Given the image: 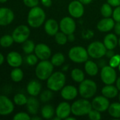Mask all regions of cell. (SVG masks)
<instances>
[{"label":"cell","mask_w":120,"mask_h":120,"mask_svg":"<svg viewBox=\"0 0 120 120\" xmlns=\"http://www.w3.org/2000/svg\"><path fill=\"white\" fill-rule=\"evenodd\" d=\"M45 19L46 14L45 11L39 6H35L31 8L29 11L27 20L30 27L33 28H37L45 23Z\"/></svg>","instance_id":"cell-1"},{"label":"cell","mask_w":120,"mask_h":120,"mask_svg":"<svg viewBox=\"0 0 120 120\" xmlns=\"http://www.w3.org/2000/svg\"><path fill=\"white\" fill-rule=\"evenodd\" d=\"M92 109L93 107L91 103L88 101V99L83 98L75 101L71 104V113L76 117L88 115Z\"/></svg>","instance_id":"cell-2"},{"label":"cell","mask_w":120,"mask_h":120,"mask_svg":"<svg viewBox=\"0 0 120 120\" xmlns=\"http://www.w3.org/2000/svg\"><path fill=\"white\" fill-rule=\"evenodd\" d=\"M66 80V76L62 72H54L47 79V86L52 91H59L65 86Z\"/></svg>","instance_id":"cell-3"},{"label":"cell","mask_w":120,"mask_h":120,"mask_svg":"<svg viewBox=\"0 0 120 120\" xmlns=\"http://www.w3.org/2000/svg\"><path fill=\"white\" fill-rule=\"evenodd\" d=\"M78 90L79 94L82 98L90 99L95 95L98 90V86L93 80L85 79L83 82L79 83Z\"/></svg>","instance_id":"cell-4"},{"label":"cell","mask_w":120,"mask_h":120,"mask_svg":"<svg viewBox=\"0 0 120 120\" xmlns=\"http://www.w3.org/2000/svg\"><path fill=\"white\" fill-rule=\"evenodd\" d=\"M54 65L52 62L48 60H41L38 63L35 68V75L40 80H47L53 73Z\"/></svg>","instance_id":"cell-5"},{"label":"cell","mask_w":120,"mask_h":120,"mask_svg":"<svg viewBox=\"0 0 120 120\" xmlns=\"http://www.w3.org/2000/svg\"><path fill=\"white\" fill-rule=\"evenodd\" d=\"M69 59L76 63H85L88 60V53L87 49L81 46H75L71 48L68 53Z\"/></svg>","instance_id":"cell-6"},{"label":"cell","mask_w":120,"mask_h":120,"mask_svg":"<svg viewBox=\"0 0 120 120\" xmlns=\"http://www.w3.org/2000/svg\"><path fill=\"white\" fill-rule=\"evenodd\" d=\"M107 49L103 42L95 41L91 42L87 48V51L90 57L94 59H100L105 56Z\"/></svg>","instance_id":"cell-7"},{"label":"cell","mask_w":120,"mask_h":120,"mask_svg":"<svg viewBox=\"0 0 120 120\" xmlns=\"http://www.w3.org/2000/svg\"><path fill=\"white\" fill-rule=\"evenodd\" d=\"M100 75L102 82L105 85L115 84L117 79L116 70L114 68L111 67L110 65H105L103 68H102Z\"/></svg>","instance_id":"cell-8"},{"label":"cell","mask_w":120,"mask_h":120,"mask_svg":"<svg viewBox=\"0 0 120 120\" xmlns=\"http://www.w3.org/2000/svg\"><path fill=\"white\" fill-rule=\"evenodd\" d=\"M30 34V28L25 25H21L18 26L13 30L12 33V37L16 43L21 44L28 39Z\"/></svg>","instance_id":"cell-9"},{"label":"cell","mask_w":120,"mask_h":120,"mask_svg":"<svg viewBox=\"0 0 120 120\" xmlns=\"http://www.w3.org/2000/svg\"><path fill=\"white\" fill-rule=\"evenodd\" d=\"M76 29V23L72 17L65 16L59 22V30L61 32L69 35L74 33Z\"/></svg>","instance_id":"cell-10"},{"label":"cell","mask_w":120,"mask_h":120,"mask_svg":"<svg viewBox=\"0 0 120 120\" xmlns=\"http://www.w3.org/2000/svg\"><path fill=\"white\" fill-rule=\"evenodd\" d=\"M68 11L72 18H80L83 15L85 12L84 4L79 0H74L69 3L68 6Z\"/></svg>","instance_id":"cell-11"},{"label":"cell","mask_w":120,"mask_h":120,"mask_svg":"<svg viewBox=\"0 0 120 120\" xmlns=\"http://www.w3.org/2000/svg\"><path fill=\"white\" fill-rule=\"evenodd\" d=\"M91 104H92L93 109H95L100 112L107 111L110 105L109 99L103 95L95 96L93 99Z\"/></svg>","instance_id":"cell-12"},{"label":"cell","mask_w":120,"mask_h":120,"mask_svg":"<svg viewBox=\"0 0 120 120\" xmlns=\"http://www.w3.org/2000/svg\"><path fill=\"white\" fill-rule=\"evenodd\" d=\"M35 54L40 60H48L52 56V50L50 46L45 44L40 43L35 45Z\"/></svg>","instance_id":"cell-13"},{"label":"cell","mask_w":120,"mask_h":120,"mask_svg":"<svg viewBox=\"0 0 120 120\" xmlns=\"http://www.w3.org/2000/svg\"><path fill=\"white\" fill-rule=\"evenodd\" d=\"M14 110V104L6 96H0V115H10Z\"/></svg>","instance_id":"cell-14"},{"label":"cell","mask_w":120,"mask_h":120,"mask_svg":"<svg viewBox=\"0 0 120 120\" xmlns=\"http://www.w3.org/2000/svg\"><path fill=\"white\" fill-rule=\"evenodd\" d=\"M71 113V105L64 101L59 103L55 108V115L60 120H66Z\"/></svg>","instance_id":"cell-15"},{"label":"cell","mask_w":120,"mask_h":120,"mask_svg":"<svg viewBox=\"0 0 120 120\" xmlns=\"http://www.w3.org/2000/svg\"><path fill=\"white\" fill-rule=\"evenodd\" d=\"M79 94V90L73 85H66L60 90L62 98L66 101L74 100Z\"/></svg>","instance_id":"cell-16"},{"label":"cell","mask_w":120,"mask_h":120,"mask_svg":"<svg viewBox=\"0 0 120 120\" xmlns=\"http://www.w3.org/2000/svg\"><path fill=\"white\" fill-rule=\"evenodd\" d=\"M14 19L13 12L8 8H0V26H6Z\"/></svg>","instance_id":"cell-17"},{"label":"cell","mask_w":120,"mask_h":120,"mask_svg":"<svg viewBox=\"0 0 120 120\" xmlns=\"http://www.w3.org/2000/svg\"><path fill=\"white\" fill-rule=\"evenodd\" d=\"M115 20L110 18H103L97 24V29L101 32H109L114 29L115 25Z\"/></svg>","instance_id":"cell-18"},{"label":"cell","mask_w":120,"mask_h":120,"mask_svg":"<svg viewBox=\"0 0 120 120\" xmlns=\"http://www.w3.org/2000/svg\"><path fill=\"white\" fill-rule=\"evenodd\" d=\"M44 30L49 36H54L59 30V23L53 18L47 20L44 23Z\"/></svg>","instance_id":"cell-19"},{"label":"cell","mask_w":120,"mask_h":120,"mask_svg":"<svg viewBox=\"0 0 120 120\" xmlns=\"http://www.w3.org/2000/svg\"><path fill=\"white\" fill-rule=\"evenodd\" d=\"M8 64L13 68H18L22 65L23 58L21 55L16 51L10 52L6 57Z\"/></svg>","instance_id":"cell-20"},{"label":"cell","mask_w":120,"mask_h":120,"mask_svg":"<svg viewBox=\"0 0 120 120\" xmlns=\"http://www.w3.org/2000/svg\"><path fill=\"white\" fill-rule=\"evenodd\" d=\"M119 39L117 35L114 33H108L105 35L103 39V44L107 49L114 50L118 45Z\"/></svg>","instance_id":"cell-21"},{"label":"cell","mask_w":120,"mask_h":120,"mask_svg":"<svg viewBox=\"0 0 120 120\" xmlns=\"http://www.w3.org/2000/svg\"><path fill=\"white\" fill-rule=\"evenodd\" d=\"M42 90V84L37 80H31L27 85V92L31 96H38Z\"/></svg>","instance_id":"cell-22"},{"label":"cell","mask_w":120,"mask_h":120,"mask_svg":"<svg viewBox=\"0 0 120 120\" xmlns=\"http://www.w3.org/2000/svg\"><path fill=\"white\" fill-rule=\"evenodd\" d=\"M26 108L29 114L36 115L40 109V102L35 96H31L28 98Z\"/></svg>","instance_id":"cell-23"},{"label":"cell","mask_w":120,"mask_h":120,"mask_svg":"<svg viewBox=\"0 0 120 120\" xmlns=\"http://www.w3.org/2000/svg\"><path fill=\"white\" fill-rule=\"evenodd\" d=\"M119 91H120L117 87L113 84H106L101 90L102 95L108 99H112L118 96Z\"/></svg>","instance_id":"cell-24"},{"label":"cell","mask_w":120,"mask_h":120,"mask_svg":"<svg viewBox=\"0 0 120 120\" xmlns=\"http://www.w3.org/2000/svg\"><path fill=\"white\" fill-rule=\"evenodd\" d=\"M84 69H85L86 73L91 77H95V75H97L99 71L98 65L94 61L90 60H88L86 62H85Z\"/></svg>","instance_id":"cell-25"},{"label":"cell","mask_w":120,"mask_h":120,"mask_svg":"<svg viewBox=\"0 0 120 120\" xmlns=\"http://www.w3.org/2000/svg\"><path fill=\"white\" fill-rule=\"evenodd\" d=\"M55 109L51 105H45L41 109V115L45 120H50L54 117Z\"/></svg>","instance_id":"cell-26"},{"label":"cell","mask_w":120,"mask_h":120,"mask_svg":"<svg viewBox=\"0 0 120 120\" xmlns=\"http://www.w3.org/2000/svg\"><path fill=\"white\" fill-rule=\"evenodd\" d=\"M108 113L109 115L115 118V119H120V103L115 102L110 105L108 108Z\"/></svg>","instance_id":"cell-27"},{"label":"cell","mask_w":120,"mask_h":120,"mask_svg":"<svg viewBox=\"0 0 120 120\" xmlns=\"http://www.w3.org/2000/svg\"><path fill=\"white\" fill-rule=\"evenodd\" d=\"M71 77L75 82L81 83L85 79V73L79 68H74L71 72Z\"/></svg>","instance_id":"cell-28"},{"label":"cell","mask_w":120,"mask_h":120,"mask_svg":"<svg viewBox=\"0 0 120 120\" xmlns=\"http://www.w3.org/2000/svg\"><path fill=\"white\" fill-rule=\"evenodd\" d=\"M50 61L52 62V65L54 67H59V66H62L64 63V62H65V56L62 53L58 52V53H54L52 56Z\"/></svg>","instance_id":"cell-29"},{"label":"cell","mask_w":120,"mask_h":120,"mask_svg":"<svg viewBox=\"0 0 120 120\" xmlns=\"http://www.w3.org/2000/svg\"><path fill=\"white\" fill-rule=\"evenodd\" d=\"M100 13L103 18H110L112 16V13H113L112 6L108 2L103 4L100 8Z\"/></svg>","instance_id":"cell-30"},{"label":"cell","mask_w":120,"mask_h":120,"mask_svg":"<svg viewBox=\"0 0 120 120\" xmlns=\"http://www.w3.org/2000/svg\"><path fill=\"white\" fill-rule=\"evenodd\" d=\"M23 72L18 68H14L11 72V78L14 82H19L23 78Z\"/></svg>","instance_id":"cell-31"},{"label":"cell","mask_w":120,"mask_h":120,"mask_svg":"<svg viewBox=\"0 0 120 120\" xmlns=\"http://www.w3.org/2000/svg\"><path fill=\"white\" fill-rule=\"evenodd\" d=\"M35 45L32 40L27 39L25 41H24L23 43L22 49H23V51H24V53L26 54L32 53L35 51Z\"/></svg>","instance_id":"cell-32"},{"label":"cell","mask_w":120,"mask_h":120,"mask_svg":"<svg viewBox=\"0 0 120 120\" xmlns=\"http://www.w3.org/2000/svg\"><path fill=\"white\" fill-rule=\"evenodd\" d=\"M54 37L55 42L59 45H65L68 41L67 34L62 32H58Z\"/></svg>","instance_id":"cell-33"},{"label":"cell","mask_w":120,"mask_h":120,"mask_svg":"<svg viewBox=\"0 0 120 120\" xmlns=\"http://www.w3.org/2000/svg\"><path fill=\"white\" fill-rule=\"evenodd\" d=\"M13 42H14V40H13L12 35L5 34L3 37H1L0 39V45L4 48L9 47L10 46L12 45Z\"/></svg>","instance_id":"cell-34"},{"label":"cell","mask_w":120,"mask_h":120,"mask_svg":"<svg viewBox=\"0 0 120 120\" xmlns=\"http://www.w3.org/2000/svg\"><path fill=\"white\" fill-rule=\"evenodd\" d=\"M53 98V91L50 89L43 91L40 94V100L42 103H47L51 101Z\"/></svg>","instance_id":"cell-35"},{"label":"cell","mask_w":120,"mask_h":120,"mask_svg":"<svg viewBox=\"0 0 120 120\" xmlns=\"http://www.w3.org/2000/svg\"><path fill=\"white\" fill-rule=\"evenodd\" d=\"M28 98L23 94H17L13 97V102L16 105L22 106L26 105Z\"/></svg>","instance_id":"cell-36"},{"label":"cell","mask_w":120,"mask_h":120,"mask_svg":"<svg viewBox=\"0 0 120 120\" xmlns=\"http://www.w3.org/2000/svg\"><path fill=\"white\" fill-rule=\"evenodd\" d=\"M120 65V55L119 54H115L109 60V65L111 67L116 68H118Z\"/></svg>","instance_id":"cell-37"},{"label":"cell","mask_w":120,"mask_h":120,"mask_svg":"<svg viewBox=\"0 0 120 120\" xmlns=\"http://www.w3.org/2000/svg\"><path fill=\"white\" fill-rule=\"evenodd\" d=\"M37 60H38V58L35 54H33V53L28 54L26 57V62L30 66L35 65L37 63Z\"/></svg>","instance_id":"cell-38"},{"label":"cell","mask_w":120,"mask_h":120,"mask_svg":"<svg viewBox=\"0 0 120 120\" xmlns=\"http://www.w3.org/2000/svg\"><path fill=\"white\" fill-rule=\"evenodd\" d=\"M88 117L90 120H99L102 118L100 112H99L95 109H92L89 112V113L88 114Z\"/></svg>","instance_id":"cell-39"},{"label":"cell","mask_w":120,"mask_h":120,"mask_svg":"<svg viewBox=\"0 0 120 120\" xmlns=\"http://www.w3.org/2000/svg\"><path fill=\"white\" fill-rule=\"evenodd\" d=\"M14 120H31V117L30 115L24 112H21L15 115V116L13 117Z\"/></svg>","instance_id":"cell-40"},{"label":"cell","mask_w":120,"mask_h":120,"mask_svg":"<svg viewBox=\"0 0 120 120\" xmlns=\"http://www.w3.org/2000/svg\"><path fill=\"white\" fill-rule=\"evenodd\" d=\"M112 17L115 22H120V6L115 8Z\"/></svg>","instance_id":"cell-41"},{"label":"cell","mask_w":120,"mask_h":120,"mask_svg":"<svg viewBox=\"0 0 120 120\" xmlns=\"http://www.w3.org/2000/svg\"><path fill=\"white\" fill-rule=\"evenodd\" d=\"M23 4L29 8H33L37 6L39 4V0H23Z\"/></svg>","instance_id":"cell-42"},{"label":"cell","mask_w":120,"mask_h":120,"mask_svg":"<svg viewBox=\"0 0 120 120\" xmlns=\"http://www.w3.org/2000/svg\"><path fill=\"white\" fill-rule=\"evenodd\" d=\"M93 34H94L93 32V31H91L90 30H84L83 32V34H82L83 37L85 38V39H87L92 38V37H93Z\"/></svg>","instance_id":"cell-43"},{"label":"cell","mask_w":120,"mask_h":120,"mask_svg":"<svg viewBox=\"0 0 120 120\" xmlns=\"http://www.w3.org/2000/svg\"><path fill=\"white\" fill-rule=\"evenodd\" d=\"M107 2L115 8L120 6V0H107Z\"/></svg>","instance_id":"cell-44"},{"label":"cell","mask_w":120,"mask_h":120,"mask_svg":"<svg viewBox=\"0 0 120 120\" xmlns=\"http://www.w3.org/2000/svg\"><path fill=\"white\" fill-rule=\"evenodd\" d=\"M114 31L115 34L117 36H120V22H116L115 27H114Z\"/></svg>","instance_id":"cell-45"},{"label":"cell","mask_w":120,"mask_h":120,"mask_svg":"<svg viewBox=\"0 0 120 120\" xmlns=\"http://www.w3.org/2000/svg\"><path fill=\"white\" fill-rule=\"evenodd\" d=\"M42 4L45 7H50L52 4V0H40Z\"/></svg>","instance_id":"cell-46"},{"label":"cell","mask_w":120,"mask_h":120,"mask_svg":"<svg viewBox=\"0 0 120 120\" xmlns=\"http://www.w3.org/2000/svg\"><path fill=\"white\" fill-rule=\"evenodd\" d=\"M115 54V53L114 50L108 49L107 51H106V53H105V56H106L107 58H108L110 59V58H111Z\"/></svg>","instance_id":"cell-47"},{"label":"cell","mask_w":120,"mask_h":120,"mask_svg":"<svg viewBox=\"0 0 120 120\" xmlns=\"http://www.w3.org/2000/svg\"><path fill=\"white\" fill-rule=\"evenodd\" d=\"M67 37H68V41L73 42V41L75 40V36H74V33H73V34H70L67 35Z\"/></svg>","instance_id":"cell-48"},{"label":"cell","mask_w":120,"mask_h":120,"mask_svg":"<svg viewBox=\"0 0 120 120\" xmlns=\"http://www.w3.org/2000/svg\"><path fill=\"white\" fill-rule=\"evenodd\" d=\"M79 1H81L83 4H84V5H88V4H90L92 1H93V0H79Z\"/></svg>","instance_id":"cell-49"},{"label":"cell","mask_w":120,"mask_h":120,"mask_svg":"<svg viewBox=\"0 0 120 120\" xmlns=\"http://www.w3.org/2000/svg\"><path fill=\"white\" fill-rule=\"evenodd\" d=\"M105 63H106V62H105V60H103H103H100V61H99V63H98L99 66H100L101 68L106 65H105Z\"/></svg>","instance_id":"cell-50"},{"label":"cell","mask_w":120,"mask_h":120,"mask_svg":"<svg viewBox=\"0 0 120 120\" xmlns=\"http://www.w3.org/2000/svg\"><path fill=\"white\" fill-rule=\"evenodd\" d=\"M115 83H116V86L117 87V89H119V91H120V76L119 77H117Z\"/></svg>","instance_id":"cell-51"},{"label":"cell","mask_w":120,"mask_h":120,"mask_svg":"<svg viewBox=\"0 0 120 120\" xmlns=\"http://www.w3.org/2000/svg\"><path fill=\"white\" fill-rule=\"evenodd\" d=\"M4 61V56L0 53V65H1L3 64Z\"/></svg>","instance_id":"cell-52"},{"label":"cell","mask_w":120,"mask_h":120,"mask_svg":"<svg viewBox=\"0 0 120 120\" xmlns=\"http://www.w3.org/2000/svg\"><path fill=\"white\" fill-rule=\"evenodd\" d=\"M31 120H41V117H37V116H35V117H31Z\"/></svg>","instance_id":"cell-53"},{"label":"cell","mask_w":120,"mask_h":120,"mask_svg":"<svg viewBox=\"0 0 120 120\" xmlns=\"http://www.w3.org/2000/svg\"><path fill=\"white\" fill-rule=\"evenodd\" d=\"M69 65H64V66H63V68H62V70L63 71H66L68 69H69Z\"/></svg>","instance_id":"cell-54"},{"label":"cell","mask_w":120,"mask_h":120,"mask_svg":"<svg viewBox=\"0 0 120 120\" xmlns=\"http://www.w3.org/2000/svg\"><path fill=\"white\" fill-rule=\"evenodd\" d=\"M66 120H76V117H70V116H69Z\"/></svg>","instance_id":"cell-55"},{"label":"cell","mask_w":120,"mask_h":120,"mask_svg":"<svg viewBox=\"0 0 120 120\" xmlns=\"http://www.w3.org/2000/svg\"><path fill=\"white\" fill-rule=\"evenodd\" d=\"M7 1V0H0V3H5V2H6Z\"/></svg>","instance_id":"cell-56"},{"label":"cell","mask_w":120,"mask_h":120,"mask_svg":"<svg viewBox=\"0 0 120 120\" xmlns=\"http://www.w3.org/2000/svg\"><path fill=\"white\" fill-rule=\"evenodd\" d=\"M118 100H119V102L120 103V93L118 94Z\"/></svg>","instance_id":"cell-57"},{"label":"cell","mask_w":120,"mask_h":120,"mask_svg":"<svg viewBox=\"0 0 120 120\" xmlns=\"http://www.w3.org/2000/svg\"><path fill=\"white\" fill-rule=\"evenodd\" d=\"M118 45L120 46V38H119V41H118Z\"/></svg>","instance_id":"cell-58"},{"label":"cell","mask_w":120,"mask_h":120,"mask_svg":"<svg viewBox=\"0 0 120 120\" xmlns=\"http://www.w3.org/2000/svg\"><path fill=\"white\" fill-rule=\"evenodd\" d=\"M118 68H119V70H120V65H119V67H118Z\"/></svg>","instance_id":"cell-59"}]
</instances>
